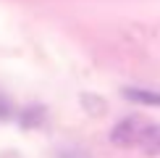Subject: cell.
<instances>
[{"mask_svg": "<svg viewBox=\"0 0 160 158\" xmlns=\"http://www.w3.org/2000/svg\"><path fill=\"white\" fill-rule=\"evenodd\" d=\"M108 140L123 150H142L147 155H160V124L144 116H123L110 129Z\"/></svg>", "mask_w": 160, "mask_h": 158, "instance_id": "1", "label": "cell"}, {"mask_svg": "<svg viewBox=\"0 0 160 158\" xmlns=\"http://www.w3.org/2000/svg\"><path fill=\"white\" fill-rule=\"evenodd\" d=\"M121 95L131 103H139V105H158L160 108V92L155 90H142V87H126L121 90Z\"/></svg>", "mask_w": 160, "mask_h": 158, "instance_id": "2", "label": "cell"}]
</instances>
